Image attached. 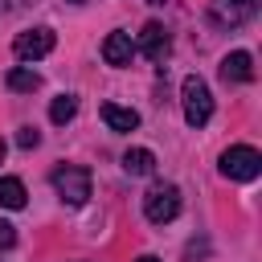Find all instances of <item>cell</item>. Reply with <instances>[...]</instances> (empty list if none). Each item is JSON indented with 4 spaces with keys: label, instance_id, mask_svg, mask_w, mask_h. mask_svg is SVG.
<instances>
[{
    "label": "cell",
    "instance_id": "cell-1",
    "mask_svg": "<svg viewBox=\"0 0 262 262\" xmlns=\"http://www.w3.org/2000/svg\"><path fill=\"white\" fill-rule=\"evenodd\" d=\"M180 102H184V123H188V127H205V123L213 119V94H209L205 78L188 74L184 86H180Z\"/></svg>",
    "mask_w": 262,
    "mask_h": 262
},
{
    "label": "cell",
    "instance_id": "cell-2",
    "mask_svg": "<svg viewBox=\"0 0 262 262\" xmlns=\"http://www.w3.org/2000/svg\"><path fill=\"white\" fill-rule=\"evenodd\" d=\"M53 188H57V196L66 201V205H86L90 201V168H82V164H66V168H53Z\"/></svg>",
    "mask_w": 262,
    "mask_h": 262
},
{
    "label": "cell",
    "instance_id": "cell-10",
    "mask_svg": "<svg viewBox=\"0 0 262 262\" xmlns=\"http://www.w3.org/2000/svg\"><path fill=\"white\" fill-rule=\"evenodd\" d=\"M102 123L111 131H135L139 127V115L131 106H119V102H102Z\"/></svg>",
    "mask_w": 262,
    "mask_h": 262
},
{
    "label": "cell",
    "instance_id": "cell-4",
    "mask_svg": "<svg viewBox=\"0 0 262 262\" xmlns=\"http://www.w3.org/2000/svg\"><path fill=\"white\" fill-rule=\"evenodd\" d=\"M180 213V188L176 184H151L147 192H143V217L151 221V225H164V221H172Z\"/></svg>",
    "mask_w": 262,
    "mask_h": 262
},
{
    "label": "cell",
    "instance_id": "cell-5",
    "mask_svg": "<svg viewBox=\"0 0 262 262\" xmlns=\"http://www.w3.org/2000/svg\"><path fill=\"white\" fill-rule=\"evenodd\" d=\"M53 29H29V33H20L16 41H12V53L20 57V61H37V57H45L49 49H53Z\"/></svg>",
    "mask_w": 262,
    "mask_h": 262
},
{
    "label": "cell",
    "instance_id": "cell-16",
    "mask_svg": "<svg viewBox=\"0 0 262 262\" xmlns=\"http://www.w3.org/2000/svg\"><path fill=\"white\" fill-rule=\"evenodd\" d=\"M12 246H16V229L8 221H0V250H12Z\"/></svg>",
    "mask_w": 262,
    "mask_h": 262
},
{
    "label": "cell",
    "instance_id": "cell-20",
    "mask_svg": "<svg viewBox=\"0 0 262 262\" xmlns=\"http://www.w3.org/2000/svg\"><path fill=\"white\" fill-rule=\"evenodd\" d=\"M74 4H82V0H74Z\"/></svg>",
    "mask_w": 262,
    "mask_h": 262
},
{
    "label": "cell",
    "instance_id": "cell-8",
    "mask_svg": "<svg viewBox=\"0 0 262 262\" xmlns=\"http://www.w3.org/2000/svg\"><path fill=\"white\" fill-rule=\"evenodd\" d=\"M131 53H135V45H131V33H106V41H102V57H106V66H131Z\"/></svg>",
    "mask_w": 262,
    "mask_h": 262
},
{
    "label": "cell",
    "instance_id": "cell-7",
    "mask_svg": "<svg viewBox=\"0 0 262 262\" xmlns=\"http://www.w3.org/2000/svg\"><path fill=\"white\" fill-rule=\"evenodd\" d=\"M168 29L160 25V20H147L143 25V33H139V49H143V57H151V61H164V53H168Z\"/></svg>",
    "mask_w": 262,
    "mask_h": 262
},
{
    "label": "cell",
    "instance_id": "cell-12",
    "mask_svg": "<svg viewBox=\"0 0 262 262\" xmlns=\"http://www.w3.org/2000/svg\"><path fill=\"white\" fill-rule=\"evenodd\" d=\"M8 90H16V94H33L37 86H41V74L37 70H25V66H16V70H8Z\"/></svg>",
    "mask_w": 262,
    "mask_h": 262
},
{
    "label": "cell",
    "instance_id": "cell-9",
    "mask_svg": "<svg viewBox=\"0 0 262 262\" xmlns=\"http://www.w3.org/2000/svg\"><path fill=\"white\" fill-rule=\"evenodd\" d=\"M221 78H225V82H254V57H250L246 49L225 53V61H221Z\"/></svg>",
    "mask_w": 262,
    "mask_h": 262
},
{
    "label": "cell",
    "instance_id": "cell-19",
    "mask_svg": "<svg viewBox=\"0 0 262 262\" xmlns=\"http://www.w3.org/2000/svg\"><path fill=\"white\" fill-rule=\"evenodd\" d=\"M0 160H4V139H0Z\"/></svg>",
    "mask_w": 262,
    "mask_h": 262
},
{
    "label": "cell",
    "instance_id": "cell-3",
    "mask_svg": "<svg viewBox=\"0 0 262 262\" xmlns=\"http://www.w3.org/2000/svg\"><path fill=\"white\" fill-rule=\"evenodd\" d=\"M258 172H262V156H258V147H250V143H233V147L221 151V176H229V180H254Z\"/></svg>",
    "mask_w": 262,
    "mask_h": 262
},
{
    "label": "cell",
    "instance_id": "cell-18",
    "mask_svg": "<svg viewBox=\"0 0 262 262\" xmlns=\"http://www.w3.org/2000/svg\"><path fill=\"white\" fill-rule=\"evenodd\" d=\"M139 262H160V258H156V254H143V258H139Z\"/></svg>",
    "mask_w": 262,
    "mask_h": 262
},
{
    "label": "cell",
    "instance_id": "cell-13",
    "mask_svg": "<svg viewBox=\"0 0 262 262\" xmlns=\"http://www.w3.org/2000/svg\"><path fill=\"white\" fill-rule=\"evenodd\" d=\"M0 209H25V184L16 176H0Z\"/></svg>",
    "mask_w": 262,
    "mask_h": 262
},
{
    "label": "cell",
    "instance_id": "cell-15",
    "mask_svg": "<svg viewBox=\"0 0 262 262\" xmlns=\"http://www.w3.org/2000/svg\"><path fill=\"white\" fill-rule=\"evenodd\" d=\"M16 143H20L25 151H29V147H37V143H41V131H37V127H20V135H16Z\"/></svg>",
    "mask_w": 262,
    "mask_h": 262
},
{
    "label": "cell",
    "instance_id": "cell-11",
    "mask_svg": "<svg viewBox=\"0 0 262 262\" xmlns=\"http://www.w3.org/2000/svg\"><path fill=\"white\" fill-rule=\"evenodd\" d=\"M123 172L127 176H151L156 172V156L147 147H131V151H123Z\"/></svg>",
    "mask_w": 262,
    "mask_h": 262
},
{
    "label": "cell",
    "instance_id": "cell-17",
    "mask_svg": "<svg viewBox=\"0 0 262 262\" xmlns=\"http://www.w3.org/2000/svg\"><path fill=\"white\" fill-rule=\"evenodd\" d=\"M20 4H29V0H0V8H20Z\"/></svg>",
    "mask_w": 262,
    "mask_h": 262
},
{
    "label": "cell",
    "instance_id": "cell-6",
    "mask_svg": "<svg viewBox=\"0 0 262 262\" xmlns=\"http://www.w3.org/2000/svg\"><path fill=\"white\" fill-rule=\"evenodd\" d=\"M258 12V0H213V20L217 25H242Z\"/></svg>",
    "mask_w": 262,
    "mask_h": 262
},
{
    "label": "cell",
    "instance_id": "cell-14",
    "mask_svg": "<svg viewBox=\"0 0 262 262\" xmlns=\"http://www.w3.org/2000/svg\"><path fill=\"white\" fill-rule=\"evenodd\" d=\"M74 115H78V98H74V94H57L53 106H49V119H53L57 127H66Z\"/></svg>",
    "mask_w": 262,
    "mask_h": 262
}]
</instances>
